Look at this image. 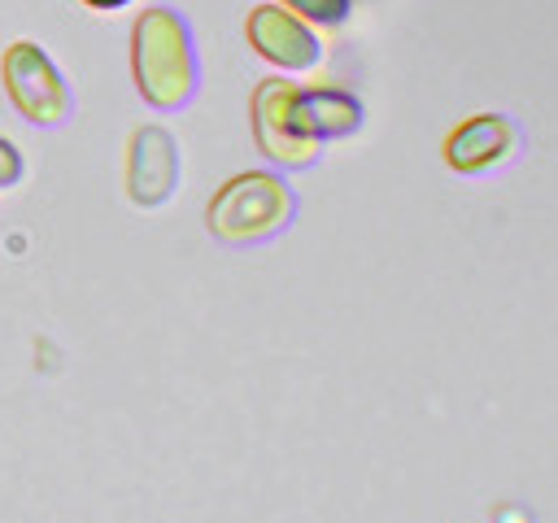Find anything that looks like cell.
Here are the masks:
<instances>
[{
	"mask_svg": "<svg viewBox=\"0 0 558 523\" xmlns=\"http://www.w3.org/2000/svg\"><path fill=\"white\" fill-rule=\"evenodd\" d=\"M131 74L144 105L174 113L187 109L201 87V61L192 44V26L179 9L153 4L135 17L131 31Z\"/></svg>",
	"mask_w": 558,
	"mask_h": 523,
	"instance_id": "cell-1",
	"label": "cell"
},
{
	"mask_svg": "<svg viewBox=\"0 0 558 523\" xmlns=\"http://www.w3.org/2000/svg\"><path fill=\"white\" fill-rule=\"evenodd\" d=\"M296 218V192L283 174L275 170H244V174H231L209 209H205V227L214 240L222 244H262L279 231H288Z\"/></svg>",
	"mask_w": 558,
	"mask_h": 523,
	"instance_id": "cell-2",
	"label": "cell"
},
{
	"mask_svg": "<svg viewBox=\"0 0 558 523\" xmlns=\"http://www.w3.org/2000/svg\"><path fill=\"white\" fill-rule=\"evenodd\" d=\"M0 78L13 109L35 126H65L70 122V83L52 65V57L35 39H13L0 57Z\"/></svg>",
	"mask_w": 558,
	"mask_h": 523,
	"instance_id": "cell-3",
	"label": "cell"
},
{
	"mask_svg": "<svg viewBox=\"0 0 558 523\" xmlns=\"http://www.w3.org/2000/svg\"><path fill=\"white\" fill-rule=\"evenodd\" d=\"M292 92H296V83H288V78H262L248 100V122H253V144L266 161L283 166V170H305L318 161L323 144L296 126Z\"/></svg>",
	"mask_w": 558,
	"mask_h": 523,
	"instance_id": "cell-4",
	"label": "cell"
},
{
	"mask_svg": "<svg viewBox=\"0 0 558 523\" xmlns=\"http://www.w3.org/2000/svg\"><path fill=\"white\" fill-rule=\"evenodd\" d=\"M523 148V131L510 113H471L445 139V161L458 174H493Z\"/></svg>",
	"mask_w": 558,
	"mask_h": 523,
	"instance_id": "cell-5",
	"label": "cell"
},
{
	"mask_svg": "<svg viewBox=\"0 0 558 523\" xmlns=\"http://www.w3.org/2000/svg\"><path fill=\"white\" fill-rule=\"evenodd\" d=\"M179 187V144L166 126H135L126 139V200L140 209H157Z\"/></svg>",
	"mask_w": 558,
	"mask_h": 523,
	"instance_id": "cell-6",
	"label": "cell"
},
{
	"mask_svg": "<svg viewBox=\"0 0 558 523\" xmlns=\"http://www.w3.org/2000/svg\"><path fill=\"white\" fill-rule=\"evenodd\" d=\"M244 39L248 48L270 61L275 70H310L323 61V44L318 35L310 31V22H301L296 13H288L283 4L266 0V4H253L248 17H244Z\"/></svg>",
	"mask_w": 558,
	"mask_h": 523,
	"instance_id": "cell-7",
	"label": "cell"
},
{
	"mask_svg": "<svg viewBox=\"0 0 558 523\" xmlns=\"http://www.w3.org/2000/svg\"><path fill=\"white\" fill-rule=\"evenodd\" d=\"M292 113H296V126L318 144L362 131V118H366L362 100L344 87H296L292 92Z\"/></svg>",
	"mask_w": 558,
	"mask_h": 523,
	"instance_id": "cell-8",
	"label": "cell"
},
{
	"mask_svg": "<svg viewBox=\"0 0 558 523\" xmlns=\"http://www.w3.org/2000/svg\"><path fill=\"white\" fill-rule=\"evenodd\" d=\"M288 13H296L301 22H314V26H340L353 9V0H279Z\"/></svg>",
	"mask_w": 558,
	"mask_h": 523,
	"instance_id": "cell-9",
	"label": "cell"
},
{
	"mask_svg": "<svg viewBox=\"0 0 558 523\" xmlns=\"http://www.w3.org/2000/svg\"><path fill=\"white\" fill-rule=\"evenodd\" d=\"M22 170H26V161H22L17 144L0 135V187H13V183L22 179Z\"/></svg>",
	"mask_w": 558,
	"mask_h": 523,
	"instance_id": "cell-10",
	"label": "cell"
},
{
	"mask_svg": "<svg viewBox=\"0 0 558 523\" xmlns=\"http://www.w3.org/2000/svg\"><path fill=\"white\" fill-rule=\"evenodd\" d=\"M87 9H100V13H109V9H122V4H131V0H83Z\"/></svg>",
	"mask_w": 558,
	"mask_h": 523,
	"instance_id": "cell-11",
	"label": "cell"
},
{
	"mask_svg": "<svg viewBox=\"0 0 558 523\" xmlns=\"http://www.w3.org/2000/svg\"><path fill=\"white\" fill-rule=\"evenodd\" d=\"M497 523H527V514H523V510H501Z\"/></svg>",
	"mask_w": 558,
	"mask_h": 523,
	"instance_id": "cell-12",
	"label": "cell"
}]
</instances>
